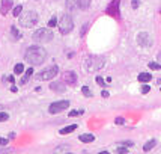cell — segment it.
<instances>
[{"label":"cell","instance_id":"obj_1","mask_svg":"<svg viewBox=\"0 0 161 154\" xmlns=\"http://www.w3.org/2000/svg\"><path fill=\"white\" fill-rule=\"evenodd\" d=\"M45 59H47V51H45V49H42L41 45H32V47H29L27 51H26V60H27L32 67L44 64Z\"/></svg>","mask_w":161,"mask_h":154},{"label":"cell","instance_id":"obj_2","mask_svg":"<svg viewBox=\"0 0 161 154\" xmlns=\"http://www.w3.org/2000/svg\"><path fill=\"white\" fill-rule=\"evenodd\" d=\"M38 14L33 12V11H26L24 14H20V21H18V24L21 26V27H24V29H30V27H33L36 23H38Z\"/></svg>","mask_w":161,"mask_h":154},{"label":"cell","instance_id":"obj_3","mask_svg":"<svg viewBox=\"0 0 161 154\" xmlns=\"http://www.w3.org/2000/svg\"><path fill=\"white\" fill-rule=\"evenodd\" d=\"M104 64H105V60L102 59V58H95V56H90V58H87L85 60V68L87 73H92V71H98V69H101L104 67Z\"/></svg>","mask_w":161,"mask_h":154},{"label":"cell","instance_id":"obj_4","mask_svg":"<svg viewBox=\"0 0 161 154\" xmlns=\"http://www.w3.org/2000/svg\"><path fill=\"white\" fill-rule=\"evenodd\" d=\"M57 24H59L60 32H62L63 35L69 33V32L74 29V21H72V18L69 17L68 14H63V15L60 17V21L57 23Z\"/></svg>","mask_w":161,"mask_h":154},{"label":"cell","instance_id":"obj_5","mask_svg":"<svg viewBox=\"0 0 161 154\" xmlns=\"http://www.w3.org/2000/svg\"><path fill=\"white\" fill-rule=\"evenodd\" d=\"M32 38H33L35 43H48L53 39V33L48 29H38Z\"/></svg>","mask_w":161,"mask_h":154},{"label":"cell","instance_id":"obj_6","mask_svg":"<svg viewBox=\"0 0 161 154\" xmlns=\"http://www.w3.org/2000/svg\"><path fill=\"white\" fill-rule=\"evenodd\" d=\"M69 106V101L68 100H62V101H54L50 104V107H48V112H50L51 115H56V113H60V112H63L65 109H68Z\"/></svg>","mask_w":161,"mask_h":154},{"label":"cell","instance_id":"obj_7","mask_svg":"<svg viewBox=\"0 0 161 154\" xmlns=\"http://www.w3.org/2000/svg\"><path fill=\"white\" fill-rule=\"evenodd\" d=\"M57 73H59V68H57V65H51L50 68L44 69L42 73L38 76V79H42V80H53L54 77L57 76Z\"/></svg>","mask_w":161,"mask_h":154},{"label":"cell","instance_id":"obj_8","mask_svg":"<svg viewBox=\"0 0 161 154\" xmlns=\"http://www.w3.org/2000/svg\"><path fill=\"white\" fill-rule=\"evenodd\" d=\"M62 80L69 86H76L77 85V74L74 71H65L62 74Z\"/></svg>","mask_w":161,"mask_h":154},{"label":"cell","instance_id":"obj_9","mask_svg":"<svg viewBox=\"0 0 161 154\" xmlns=\"http://www.w3.org/2000/svg\"><path fill=\"white\" fill-rule=\"evenodd\" d=\"M137 44H139L140 47H149V45L152 44L149 33H146V32H142V33L137 35Z\"/></svg>","mask_w":161,"mask_h":154},{"label":"cell","instance_id":"obj_10","mask_svg":"<svg viewBox=\"0 0 161 154\" xmlns=\"http://www.w3.org/2000/svg\"><path fill=\"white\" fill-rule=\"evenodd\" d=\"M119 2L120 0H113L110 5H109V8H107V14L109 15H111V17H115V18H119V11H118Z\"/></svg>","mask_w":161,"mask_h":154},{"label":"cell","instance_id":"obj_11","mask_svg":"<svg viewBox=\"0 0 161 154\" xmlns=\"http://www.w3.org/2000/svg\"><path fill=\"white\" fill-rule=\"evenodd\" d=\"M50 89L54 92H63L66 89V83L62 80V82H51L50 83Z\"/></svg>","mask_w":161,"mask_h":154},{"label":"cell","instance_id":"obj_12","mask_svg":"<svg viewBox=\"0 0 161 154\" xmlns=\"http://www.w3.org/2000/svg\"><path fill=\"white\" fill-rule=\"evenodd\" d=\"M9 9H12V2H11V0H2L0 14H2V15H6L9 12Z\"/></svg>","mask_w":161,"mask_h":154},{"label":"cell","instance_id":"obj_13","mask_svg":"<svg viewBox=\"0 0 161 154\" xmlns=\"http://www.w3.org/2000/svg\"><path fill=\"white\" fill-rule=\"evenodd\" d=\"M32 74H33V68L30 67V68L26 69V74L23 76V79H21V82H20V83H21V85H26V83L29 82V79L32 77Z\"/></svg>","mask_w":161,"mask_h":154},{"label":"cell","instance_id":"obj_14","mask_svg":"<svg viewBox=\"0 0 161 154\" xmlns=\"http://www.w3.org/2000/svg\"><path fill=\"white\" fill-rule=\"evenodd\" d=\"M151 80H152V76H151L149 73H142V74H139V82H142V83L151 82Z\"/></svg>","mask_w":161,"mask_h":154},{"label":"cell","instance_id":"obj_15","mask_svg":"<svg viewBox=\"0 0 161 154\" xmlns=\"http://www.w3.org/2000/svg\"><path fill=\"white\" fill-rule=\"evenodd\" d=\"M81 142H93L95 141V136L93 135H89V133H85V135H80V137H78Z\"/></svg>","mask_w":161,"mask_h":154},{"label":"cell","instance_id":"obj_16","mask_svg":"<svg viewBox=\"0 0 161 154\" xmlns=\"http://www.w3.org/2000/svg\"><path fill=\"white\" fill-rule=\"evenodd\" d=\"M74 130H77V124H72V126H68V127L62 128L59 133H60V135H68V133H72Z\"/></svg>","mask_w":161,"mask_h":154},{"label":"cell","instance_id":"obj_17","mask_svg":"<svg viewBox=\"0 0 161 154\" xmlns=\"http://www.w3.org/2000/svg\"><path fill=\"white\" fill-rule=\"evenodd\" d=\"M155 145H157V141H155V139H151V141H148L143 145V151H151Z\"/></svg>","mask_w":161,"mask_h":154},{"label":"cell","instance_id":"obj_18","mask_svg":"<svg viewBox=\"0 0 161 154\" xmlns=\"http://www.w3.org/2000/svg\"><path fill=\"white\" fill-rule=\"evenodd\" d=\"M77 3H78L80 9H87L90 6V0H77Z\"/></svg>","mask_w":161,"mask_h":154},{"label":"cell","instance_id":"obj_19","mask_svg":"<svg viewBox=\"0 0 161 154\" xmlns=\"http://www.w3.org/2000/svg\"><path fill=\"white\" fill-rule=\"evenodd\" d=\"M65 6H66L68 11H74V9H76V2H74V0H66V2H65Z\"/></svg>","mask_w":161,"mask_h":154},{"label":"cell","instance_id":"obj_20","mask_svg":"<svg viewBox=\"0 0 161 154\" xmlns=\"http://www.w3.org/2000/svg\"><path fill=\"white\" fill-rule=\"evenodd\" d=\"M11 33H12V38H14V39H20V38H21L20 32L17 30V27H14V26L11 27Z\"/></svg>","mask_w":161,"mask_h":154},{"label":"cell","instance_id":"obj_21","mask_svg":"<svg viewBox=\"0 0 161 154\" xmlns=\"http://www.w3.org/2000/svg\"><path fill=\"white\" fill-rule=\"evenodd\" d=\"M23 71H24V65H23V64H17V65L14 67V73H15V74H21Z\"/></svg>","mask_w":161,"mask_h":154},{"label":"cell","instance_id":"obj_22","mask_svg":"<svg viewBox=\"0 0 161 154\" xmlns=\"http://www.w3.org/2000/svg\"><path fill=\"white\" fill-rule=\"evenodd\" d=\"M21 11H23V6H21V5H17V6L14 8V11H12V14H14V17H18V15L21 14Z\"/></svg>","mask_w":161,"mask_h":154},{"label":"cell","instance_id":"obj_23","mask_svg":"<svg viewBox=\"0 0 161 154\" xmlns=\"http://www.w3.org/2000/svg\"><path fill=\"white\" fill-rule=\"evenodd\" d=\"M77 115H83V110H71L68 113V118H72V116H77Z\"/></svg>","mask_w":161,"mask_h":154},{"label":"cell","instance_id":"obj_24","mask_svg":"<svg viewBox=\"0 0 161 154\" xmlns=\"http://www.w3.org/2000/svg\"><path fill=\"white\" fill-rule=\"evenodd\" d=\"M9 120V115L5 113V112H0V122H5V121Z\"/></svg>","mask_w":161,"mask_h":154},{"label":"cell","instance_id":"obj_25","mask_svg":"<svg viewBox=\"0 0 161 154\" xmlns=\"http://www.w3.org/2000/svg\"><path fill=\"white\" fill-rule=\"evenodd\" d=\"M149 68L151 69H161V65L157 64V62H151V64H149Z\"/></svg>","mask_w":161,"mask_h":154},{"label":"cell","instance_id":"obj_26","mask_svg":"<svg viewBox=\"0 0 161 154\" xmlns=\"http://www.w3.org/2000/svg\"><path fill=\"white\" fill-rule=\"evenodd\" d=\"M140 91H142V94H148V92L151 91V86H149V85H146V83H144V85L142 86V89H140Z\"/></svg>","mask_w":161,"mask_h":154},{"label":"cell","instance_id":"obj_27","mask_svg":"<svg viewBox=\"0 0 161 154\" xmlns=\"http://www.w3.org/2000/svg\"><path fill=\"white\" fill-rule=\"evenodd\" d=\"M81 92H83V94L86 95V97H90V89H89V88H87V86H83V88H81Z\"/></svg>","mask_w":161,"mask_h":154},{"label":"cell","instance_id":"obj_28","mask_svg":"<svg viewBox=\"0 0 161 154\" xmlns=\"http://www.w3.org/2000/svg\"><path fill=\"white\" fill-rule=\"evenodd\" d=\"M48 26H50V27H54V26H57V18H56V17L51 18L50 21H48Z\"/></svg>","mask_w":161,"mask_h":154},{"label":"cell","instance_id":"obj_29","mask_svg":"<svg viewBox=\"0 0 161 154\" xmlns=\"http://www.w3.org/2000/svg\"><path fill=\"white\" fill-rule=\"evenodd\" d=\"M115 122H116V124H118V126H122V124H124V122H125V120H124V118H122V116H118V118H116V120H115Z\"/></svg>","mask_w":161,"mask_h":154},{"label":"cell","instance_id":"obj_30","mask_svg":"<svg viewBox=\"0 0 161 154\" xmlns=\"http://www.w3.org/2000/svg\"><path fill=\"white\" fill-rule=\"evenodd\" d=\"M139 5H140V0H133V2H131V6H133V9H137V8H139Z\"/></svg>","mask_w":161,"mask_h":154},{"label":"cell","instance_id":"obj_31","mask_svg":"<svg viewBox=\"0 0 161 154\" xmlns=\"http://www.w3.org/2000/svg\"><path fill=\"white\" fill-rule=\"evenodd\" d=\"M96 83H98V85H100V86H104V85H105V82H104V79H102V77H100V76L96 77Z\"/></svg>","mask_w":161,"mask_h":154},{"label":"cell","instance_id":"obj_32","mask_svg":"<svg viewBox=\"0 0 161 154\" xmlns=\"http://www.w3.org/2000/svg\"><path fill=\"white\" fill-rule=\"evenodd\" d=\"M8 142H9L8 139H5V137H0V145L5 146V145H8Z\"/></svg>","mask_w":161,"mask_h":154},{"label":"cell","instance_id":"obj_33","mask_svg":"<svg viewBox=\"0 0 161 154\" xmlns=\"http://www.w3.org/2000/svg\"><path fill=\"white\" fill-rule=\"evenodd\" d=\"M59 151H68V146H59V148H56V153H59Z\"/></svg>","mask_w":161,"mask_h":154},{"label":"cell","instance_id":"obj_34","mask_svg":"<svg viewBox=\"0 0 161 154\" xmlns=\"http://www.w3.org/2000/svg\"><path fill=\"white\" fill-rule=\"evenodd\" d=\"M122 145H127V146H133V145H134V142H129V141H125V142H122Z\"/></svg>","mask_w":161,"mask_h":154},{"label":"cell","instance_id":"obj_35","mask_svg":"<svg viewBox=\"0 0 161 154\" xmlns=\"http://www.w3.org/2000/svg\"><path fill=\"white\" fill-rule=\"evenodd\" d=\"M101 95H102V97H104V98H107V97H109V95H110V94H109V91H105V89H104V91H102V92H101Z\"/></svg>","mask_w":161,"mask_h":154},{"label":"cell","instance_id":"obj_36","mask_svg":"<svg viewBox=\"0 0 161 154\" xmlns=\"http://www.w3.org/2000/svg\"><path fill=\"white\" fill-rule=\"evenodd\" d=\"M128 150L127 148H124V146H120V148H118V153H127Z\"/></svg>","mask_w":161,"mask_h":154},{"label":"cell","instance_id":"obj_37","mask_svg":"<svg viewBox=\"0 0 161 154\" xmlns=\"http://www.w3.org/2000/svg\"><path fill=\"white\" fill-rule=\"evenodd\" d=\"M8 80L11 82V83H14V82H15V77H14V76H9V77H8Z\"/></svg>","mask_w":161,"mask_h":154},{"label":"cell","instance_id":"obj_38","mask_svg":"<svg viewBox=\"0 0 161 154\" xmlns=\"http://www.w3.org/2000/svg\"><path fill=\"white\" fill-rule=\"evenodd\" d=\"M11 91H12V92H17V91H18V88H17V86H14V85H12V86H11Z\"/></svg>","mask_w":161,"mask_h":154},{"label":"cell","instance_id":"obj_39","mask_svg":"<svg viewBox=\"0 0 161 154\" xmlns=\"http://www.w3.org/2000/svg\"><path fill=\"white\" fill-rule=\"evenodd\" d=\"M15 137V133H9V139H14Z\"/></svg>","mask_w":161,"mask_h":154},{"label":"cell","instance_id":"obj_40","mask_svg":"<svg viewBox=\"0 0 161 154\" xmlns=\"http://www.w3.org/2000/svg\"><path fill=\"white\" fill-rule=\"evenodd\" d=\"M160 12H161V9H160Z\"/></svg>","mask_w":161,"mask_h":154}]
</instances>
